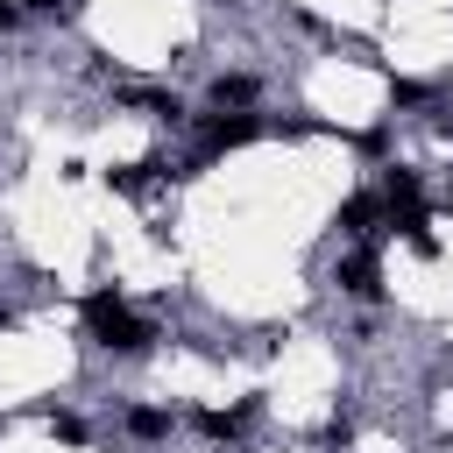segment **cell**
I'll return each mask as SVG.
<instances>
[{
    "label": "cell",
    "mask_w": 453,
    "mask_h": 453,
    "mask_svg": "<svg viewBox=\"0 0 453 453\" xmlns=\"http://www.w3.org/2000/svg\"><path fill=\"white\" fill-rule=\"evenodd\" d=\"M340 283H347L354 297H375V290H382V269H375V255H347V262H340Z\"/></svg>",
    "instance_id": "cell-3"
},
{
    "label": "cell",
    "mask_w": 453,
    "mask_h": 453,
    "mask_svg": "<svg viewBox=\"0 0 453 453\" xmlns=\"http://www.w3.org/2000/svg\"><path fill=\"white\" fill-rule=\"evenodd\" d=\"M127 425H134V432H142V439H163V432H170V418H163V411H134V418H127Z\"/></svg>",
    "instance_id": "cell-7"
},
{
    "label": "cell",
    "mask_w": 453,
    "mask_h": 453,
    "mask_svg": "<svg viewBox=\"0 0 453 453\" xmlns=\"http://www.w3.org/2000/svg\"><path fill=\"white\" fill-rule=\"evenodd\" d=\"M198 432H212V439H234V432H241V411H205V418H198Z\"/></svg>",
    "instance_id": "cell-6"
},
{
    "label": "cell",
    "mask_w": 453,
    "mask_h": 453,
    "mask_svg": "<svg viewBox=\"0 0 453 453\" xmlns=\"http://www.w3.org/2000/svg\"><path fill=\"white\" fill-rule=\"evenodd\" d=\"M255 134H262L255 113H212V120H205V149H241V142H255Z\"/></svg>",
    "instance_id": "cell-2"
},
{
    "label": "cell",
    "mask_w": 453,
    "mask_h": 453,
    "mask_svg": "<svg viewBox=\"0 0 453 453\" xmlns=\"http://www.w3.org/2000/svg\"><path fill=\"white\" fill-rule=\"evenodd\" d=\"M21 7H57V0H21Z\"/></svg>",
    "instance_id": "cell-8"
},
{
    "label": "cell",
    "mask_w": 453,
    "mask_h": 453,
    "mask_svg": "<svg viewBox=\"0 0 453 453\" xmlns=\"http://www.w3.org/2000/svg\"><path fill=\"white\" fill-rule=\"evenodd\" d=\"M85 326H92V340H99V347H113V354H142V347L156 340V333H149V326H142V319H134L113 290L85 297Z\"/></svg>",
    "instance_id": "cell-1"
},
{
    "label": "cell",
    "mask_w": 453,
    "mask_h": 453,
    "mask_svg": "<svg viewBox=\"0 0 453 453\" xmlns=\"http://www.w3.org/2000/svg\"><path fill=\"white\" fill-rule=\"evenodd\" d=\"M340 226H347V234H368V226H375V198H347V205H340Z\"/></svg>",
    "instance_id": "cell-4"
},
{
    "label": "cell",
    "mask_w": 453,
    "mask_h": 453,
    "mask_svg": "<svg viewBox=\"0 0 453 453\" xmlns=\"http://www.w3.org/2000/svg\"><path fill=\"white\" fill-rule=\"evenodd\" d=\"M212 99H219V106H248V99H255V78H219Z\"/></svg>",
    "instance_id": "cell-5"
}]
</instances>
